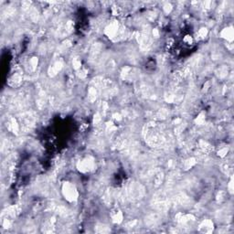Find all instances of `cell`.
<instances>
[{
	"label": "cell",
	"instance_id": "cell-1",
	"mask_svg": "<svg viewBox=\"0 0 234 234\" xmlns=\"http://www.w3.org/2000/svg\"><path fill=\"white\" fill-rule=\"evenodd\" d=\"M128 200H136L145 195V188L139 183H131L125 187Z\"/></svg>",
	"mask_w": 234,
	"mask_h": 234
},
{
	"label": "cell",
	"instance_id": "cell-2",
	"mask_svg": "<svg viewBox=\"0 0 234 234\" xmlns=\"http://www.w3.org/2000/svg\"><path fill=\"white\" fill-rule=\"evenodd\" d=\"M62 191H63L64 197L69 201H73L78 197L76 188H75V187L71 183H65L62 187Z\"/></svg>",
	"mask_w": 234,
	"mask_h": 234
},
{
	"label": "cell",
	"instance_id": "cell-3",
	"mask_svg": "<svg viewBox=\"0 0 234 234\" xmlns=\"http://www.w3.org/2000/svg\"><path fill=\"white\" fill-rule=\"evenodd\" d=\"M161 221H162V216L160 213H157V212L149 213L145 218L146 225L148 228L156 227V226L161 222Z\"/></svg>",
	"mask_w": 234,
	"mask_h": 234
},
{
	"label": "cell",
	"instance_id": "cell-4",
	"mask_svg": "<svg viewBox=\"0 0 234 234\" xmlns=\"http://www.w3.org/2000/svg\"><path fill=\"white\" fill-rule=\"evenodd\" d=\"M177 221L181 225L183 226L184 228H188L191 224L195 221V218L192 215H188V214H182L179 213L177 216Z\"/></svg>",
	"mask_w": 234,
	"mask_h": 234
},
{
	"label": "cell",
	"instance_id": "cell-5",
	"mask_svg": "<svg viewBox=\"0 0 234 234\" xmlns=\"http://www.w3.org/2000/svg\"><path fill=\"white\" fill-rule=\"evenodd\" d=\"M78 168L81 172L90 171L93 168V158H86V159L81 161L78 165Z\"/></svg>",
	"mask_w": 234,
	"mask_h": 234
},
{
	"label": "cell",
	"instance_id": "cell-6",
	"mask_svg": "<svg viewBox=\"0 0 234 234\" xmlns=\"http://www.w3.org/2000/svg\"><path fill=\"white\" fill-rule=\"evenodd\" d=\"M138 41L142 49H147L151 47V39L146 33H142L138 36Z\"/></svg>",
	"mask_w": 234,
	"mask_h": 234
},
{
	"label": "cell",
	"instance_id": "cell-7",
	"mask_svg": "<svg viewBox=\"0 0 234 234\" xmlns=\"http://www.w3.org/2000/svg\"><path fill=\"white\" fill-rule=\"evenodd\" d=\"M199 230L200 232H202V233H210V232H212V230H213V223H212V221H209V220L204 221L199 225Z\"/></svg>",
	"mask_w": 234,
	"mask_h": 234
},
{
	"label": "cell",
	"instance_id": "cell-8",
	"mask_svg": "<svg viewBox=\"0 0 234 234\" xmlns=\"http://www.w3.org/2000/svg\"><path fill=\"white\" fill-rule=\"evenodd\" d=\"M95 231L98 233H108L111 231L110 228L108 226L104 225V224H98L95 227Z\"/></svg>",
	"mask_w": 234,
	"mask_h": 234
},
{
	"label": "cell",
	"instance_id": "cell-9",
	"mask_svg": "<svg viewBox=\"0 0 234 234\" xmlns=\"http://www.w3.org/2000/svg\"><path fill=\"white\" fill-rule=\"evenodd\" d=\"M112 198H114V193H112L111 190H106L104 193H103V200L104 201V203H106V204H109L111 203Z\"/></svg>",
	"mask_w": 234,
	"mask_h": 234
},
{
	"label": "cell",
	"instance_id": "cell-10",
	"mask_svg": "<svg viewBox=\"0 0 234 234\" xmlns=\"http://www.w3.org/2000/svg\"><path fill=\"white\" fill-rule=\"evenodd\" d=\"M112 221H114L115 223H120V222H122L123 221V214L121 211H115V213H112Z\"/></svg>",
	"mask_w": 234,
	"mask_h": 234
},
{
	"label": "cell",
	"instance_id": "cell-11",
	"mask_svg": "<svg viewBox=\"0 0 234 234\" xmlns=\"http://www.w3.org/2000/svg\"><path fill=\"white\" fill-rule=\"evenodd\" d=\"M221 36L223 37H226L227 40H232V37H233V31H232V28H225L223 31L221 32Z\"/></svg>",
	"mask_w": 234,
	"mask_h": 234
},
{
	"label": "cell",
	"instance_id": "cell-12",
	"mask_svg": "<svg viewBox=\"0 0 234 234\" xmlns=\"http://www.w3.org/2000/svg\"><path fill=\"white\" fill-rule=\"evenodd\" d=\"M62 67V62H56L53 66H52L49 69V74L50 75H55Z\"/></svg>",
	"mask_w": 234,
	"mask_h": 234
},
{
	"label": "cell",
	"instance_id": "cell-13",
	"mask_svg": "<svg viewBox=\"0 0 234 234\" xmlns=\"http://www.w3.org/2000/svg\"><path fill=\"white\" fill-rule=\"evenodd\" d=\"M124 115L125 118L131 120V119H133L136 116V112H135L134 109H128V110H125L124 112Z\"/></svg>",
	"mask_w": 234,
	"mask_h": 234
},
{
	"label": "cell",
	"instance_id": "cell-14",
	"mask_svg": "<svg viewBox=\"0 0 234 234\" xmlns=\"http://www.w3.org/2000/svg\"><path fill=\"white\" fill-rule=\"evenodd\" d=\"M97 96V90L95 87H92L89 90V94H88V98L90 102H93L96 99Z\"/></svg>",
	"mask_w": 234,
	"mask_h": 234
},
{
	"label": "cell",
	"instance_id": "cell-15",
	"mask_svg": "<svg viewBox=\"0 0 234 234\" xmlns=\"http://www.w3.org/2000/svg\"><path fill=\"white\" fill-rule=\"evenodd\" d=\"M140 224V222L137 221V220H134L132 221H129L128 223L125 224V228L126 229H130V230H133L134 228H137L138 225Z\"/></svg>",
	"mask_w": 234,
	"mask_h": 234
},
{
	"label": "cell",
	"instance_id": "cell-16",
	"mask_svg": "<svg viewBox=\"0 0 234 234\" xmlns=\"http://www.w3.org/2000/svg\"><path fill=\"white\" fill-rule=\"evenodd\" d=\"M227 74H228V69L226 67H221L218 71V77H221V78L226 77Z\"/></svg>",
	"mask_w": 234,
	"mask_h": 234
},
{
	"label": "cell",
	"instance_id": "cell-17",
	"mask_svg": "<svg viewBox=\"0 0 234 234\" xmlns=\"http://www.w3.org/2000/svg\"><path fill=\"white\" fill-rule=\"evenodd\" d=\"M222 170H223V172L224 173H226V174H227V173H230V172H231V170H232V165H231V164H230V163H225L223 165H222Z\"/></svg>",
	"mask_w": 234,
	"mask_h": 234
},
{
	"label": "cell",
	"instance_id": "cell-18",
	"mask_svg": "<svg viewBox=\"0 0 234 234\" xmlns=\"http://www.w3.org/2000/svg\"><path fill=\"white\" fill-rule=\"evenodd\" d=\"M196 161L194 158H191V159H188L187 161H185V169H188V168H190L191 167H193V165H195Z\"/></svg>",
	"mask_w": 234,
	"mask_h": 234
},
{
	"label": "cell",
	"instance_id": "cell-19",
	"mask_svg": "<svg viewBox=\"0 0 234 234\" xmlns=\"http://www.w3.org/2000/svg\"><path fill=\"white\" fill-rule=\"evenodd\" d=\"M157 115L159 116L160 118H165V117L168 115V112L165 110V109H161V110L158 111Z\"/></svg>",
	"mask_w": 234,
	"mask_h": 234
},
{
	"label": "cell",
	"instance_id": "cell-20",
	"mask_svg": "<svg viewBox=\"0 0 234 234\" xmlns=\"http://www.w3.org/2000/svg\"><path fill=\"white\" fill-rule=\"evenodd\" d=\"M207 35V29L206 28H201L199 30V37H200V39H204V37H206Z\"/></svg>",
	"mask_w": 234,
	"mask_h": 234
},
{
	"label": "cell",
	"instance_id": "cell-21",
	"mask_svg": "<svg viewBox=\"0 0 234 234\" xmlns=\"http://www.w3.org/2000/svg\"><path fill=\"white\" fill-rule=\"evenodd\" d=\"M73 66H74V68H76V69H78V68L81 66V62L78 59H73Z\"/></svg>",
	"mask_w": 234,
	"mask_h": 234
},
{
	"label": "cell",
	"instance_id": "cell-22",
	"mask_svg": "<svg viewBox=\"0 0 234 234\" xmlns=\"http://www.w3.org/2000/svg\"><path fill=\"white\" fill-rule=\"evenodd\" d=\"M227 152H228V149H227V148H224V149H222V150L221 151L220 153H221V156H224L226 154H227Z\"/></svg>",
	"mask_w": 234,
	"mask_h": 234
},
{
	"label": "cell",
	"instance_id": "cell-23",
	"mask_svg": "<svg viewBox=\"0 0 234 234\" xmlns=\"http://www.w3.org/2000/svg\"><path fill=\"white\" fill-rule=\"evenodd\" d=\"M232 183H233V181H232V179H231V180H230V187H230V191L231 193H232V191H233V190H232V189H233V188H232Z\"/></svg>",
	"mask_w": 234,
	"mask_h": 234
}]
</instances>
